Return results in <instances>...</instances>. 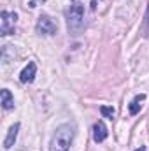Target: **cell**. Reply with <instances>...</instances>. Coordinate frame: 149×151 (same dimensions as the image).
<instances>
[{"label": "cell", "instance_id": "1", "mask_svg": "<svg viewBox=\"0 0 149 151\" xmlns=\"http://www.w3.org/2000/svg\"><path fill=\"white\" fill-rule=\"evenodd\" d=\"M75 135V128L70 123H63L60 127H56V130L51 135L49 141V151H69L72 141Z\"/></svg>", "mask_w": 149, "mask_h": 151}, {"label": "cell", "instance_id": "2", "mask_svg": "<svg viewBox=\"0 0 149 151\" xmlns=\"http://www.w3.org/2000/svg\"><path fill=\"white\" fill-rule=\"evenodd\" d=\"M67 27L72 35H79L84 28V7L81 2H74L67 12Z\"/></svg>", "mask_w": 149, "mask_h": 151}, {"label": "cell", "instance_id": "3", "mask_svg": "<svg viewBox=\"0 0 149 151\" xmlns=\"http://www.w3.org/2000/svg\"><path fill=\"white\" fill-rule=\"evenodd\" d=\"M16 21H18V12H9L2 11L0 14V35H12L16 32Z\"/></svg>", "mask_w": 149, "mask_h": 151}, {"label": "cell", "instance_id": "4", "mask_svg": "<svg viewBox=\"0 0 149 151\" xmlns=\"http://www.w3.org/2000/svg\"><path fill=\"white\" fill-rule=\"evenodd\" d=\"M35 30H37L39 35H56V34H58L56 23H54V21L51 19V16H47V14H40V16H39Z\"/></svg>", "mask_w": 149, "mask_h": 151}, {"label": "cell", "instance_id": "5", "mask_svg": "<svg viewBox=\"0 0 149 151\" xmlns=\"http://www.w3.org/2000/svg\"><path fill=\"white\" fill-rule=\"evenodd\" d=\"M35 74H37V65H35V62H28V63L25 65V69L19 72V81H21L23 84H30V83H34Z\"/></svg>", "mask_w": 149, "mask_h": 151}, {"label": "cell", "instance_id": "6", "mask_svg": "<svg viewBox=\"0 0 149 151\" xmlns=\"http://www.w3.org/2000/svg\"><path fill=\"white\" fill-rule=\"evenodd\" d=\"M107 135H109V130H107L105 123L104 121H97L93 125V141L95 142H104L107 139Z\"/></svg>", "mask_w": 149, "mask_h": 151}, {"label": "cell", "instance_id": "7", "mask_svg": "<svg viewBox=\"0 0 149 151\" xmlns=\"http://www.w3.org/2000/svg\"><path fill=\"white\" fill-rule=\"evenodd\" d=\"M19 127H21L19 123L11 125V128H9V132H7V135H5V139H4V150H11V148L14 146V142H16V139H18Z\"/></svg>", "mask_w": 149, "mask_h": 151}, {"label": "cell", "instance_id": "8", "mask_svg": "<svg viewBox=\"0 0 149 151\" xmlns=\"http://www.w3.org/2000/svg\"><path fill=\"white\" fill-rule=\"evenodd\" d=\"M0 104H2V107H4V111L14 109V97H12V93H11L7 88H4V90L0 91Z\"/></svg>", "mask_w": 149, "mask_h": 151}, {"label": "cell", "instance_id": "9", "mask_svg": "<svg viewBox=\"0 0 149 151\" xmlns=\"http://www.w3.org/2000/svg\"><path fill=\"white\" fill-rule=\"evenodd\" d=\"M11 51H14L12 46H9V44L2 46V62H4V65H7L11 62Z\"/></svg>", "mask_w": 149, "mask_h": 151}, {"label": "cell", "instance_id": "10", "mask_svg": "<svg viewBox=\"0 0 149 151\" xmlns=\"http://www.w3.org/2000/svg\"><path fill=\"white\" fill-rule=\"evenodd\" d=\"M100 113H102L104 118H107V119H114L116 111H114V107H111V106H100Z\"/></svg>", "mask_w": 149, "mask_h": 151}, {"label": "cell", "instance_id": "11", "mask_svg": "<svg viewBox=\"0 0 149 151\" xmlns=\"http://www.w3.org/2000/svg\"><path fill=\"white\" fill-rule=\"evenodd\" d=\"M128 111L132 116H135V114L140 113V104H139V100H132L130 104H128Z\"/></svg>", "mask_w": 149, "mask_h": 151}, {"label": "cell", "instance_id": "12", "mask_svg": "<svg viewBox=\"0 0 149 151\" xmlns=\"http://www.w3.org/2000/svg\"><path fill=\"white\" fill-rule=\"evenodd\" d=\"M37 2H46V0H30V2H28V7H30V9L37 7Z\"/></svg>", "mask_w": 149, "mask_h": 151}, {"label": "cell", "instance_id": "13", "mask_svg": "<svg viewBox=\"0 0 149 151\" xmlns=\"http://www.w3.org/2000/svg\"><path fill=\"white\" fill-rule=\"evenodd\" d=\"M148 25H149V9H148V12H146V34H144V35H146V37H148V35H149Z\"/></svg>", "mask_w": 149, "mask_h": 151}, {"label": "cell", "instance_id": "14", "mask_svg": "<svg viewBox=\"0 0 149 151\" xmlns=\"http://www.w3.org/2000/svg\"><path fill=\"white\" fill-rule=\"evenodd\" d=\"M91 9H97V0H91Z\"/></svg>", "mask_w": 149, "mask_h": 151}, {"label": "cell", "instance_id": "15", "mask_svg": "<svg viewBox=\"0 0 149 151\" xmlns=\"http://www.w3.org/2000/svg\"><path fill=\"white\" fill-rule=\"evenodd\" d=\"M135 151H146V146H140V148H137Z\"/></svg>", "mask_w": 149, "mask_h": 151}]
</instances>
